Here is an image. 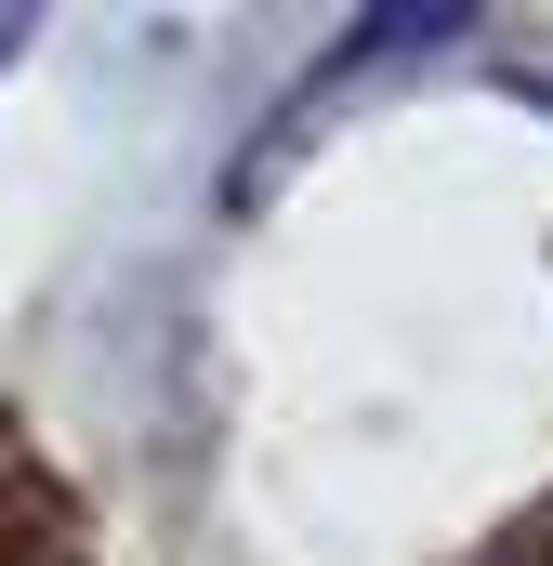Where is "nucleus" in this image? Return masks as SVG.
Wrapping results in <instances>:
<instances>
[{"instance_id": "f257e3e1", "label": "nucleus", "mask_w": 553, "mask_h": 566, "mask_svg": "<svg viewBox=\"0 0 553 566\" xmlns=\"http://www.w3.org/2000/svg\"><path fill=\"white\" fill-rule=\"evenodd\" d=\"M514 566H553V541H541V554H514Z\"/></svg>"}]
</instances>
